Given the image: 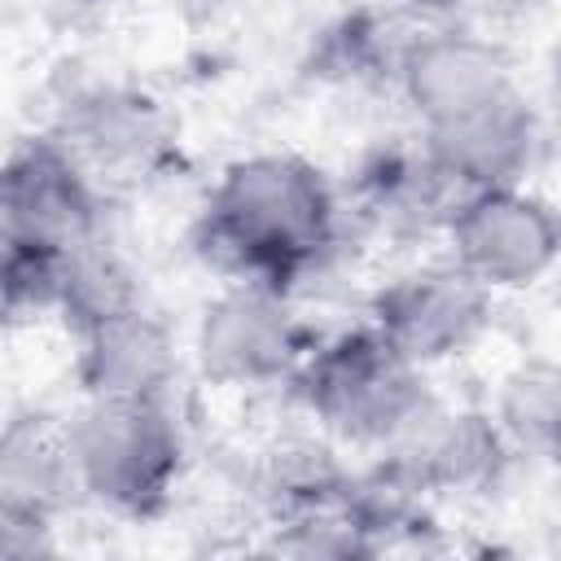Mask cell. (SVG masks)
I'll list each match as a JSON object with an SVG mask.
<instances>
[{
    "label": "cell",
    "mask_w": 561,
    "mask_h": 561,
    "mask_svg": "<svg viewBox=\"0 0 561 561\" xmlns=\"http://www.w3.org/2000/svg\"><path fill=\"white\" fill-rule=\"evenodd\" d=\"M342 184L294 149H254L215 171L188 245L219 280H267L298 294L342 245Z\"/></svg>",
    "instance_id": "1"
},
{
    "label": "cell",
    "mask_w": 561,
    "mask_h": 561,
    "mask_svg": "<svg viewBox=\"0 0 561 561\" xmlns=\"http://www.w3.org/2000/svg\"><path fill=\"white\" fill-rule=\"evenodd\" d=\"M289 394L311 430L364 456L399 443L443 399L430 373L399 355L364 316L316 337Z\"/></svg>",
    "instance_id": "2"
},
{
    "label": "cell",
    "mask_w": 561,
    "mask_h": 561,
    "mask_svg": "<svg viewBox=\"0 0 561 561\" xmlns=\"http://www.w3.org/2000/svg\"><path fill=\"white\" fill-rule=\"evenodd\" d=\"M70 451L83 504L123 522H158L188 473L175 399H79Z\"/></svg>",
    "instance_id": "3"
},
{
    "label": "cell",
    "mask_w": 561,
    "mask_h": 561,
    "mask_svg": "<svg viewBox=\"0 0 561 561\" xmlns=\"http://www.w3.org/2000/svg\"><path fill=\"white\" fill-rule=\"evenodd\" d=\"M316 337L298 294L267 280H219L193 316L188 373L219 394L289 390Z\"/></svg>",
    "instance_id": "4"
},
{
    "label": "cell",
    "mask_w": 561,
    "mask_h": 561,
    "mask_svg": "<svg viewBox=\"0 0 561 561\" xmlns=\"http://www.w3.org/2000/svg\"><path fill=\"white\" fill-rule=\"evenodd\" d=\"M495 298L447 254L394 267L364 298V320L416 368L434 373L482 346L495 324Z\"/></svg>",
    "instance_id": "5"
},
{
    "label": "cell",
    "mask_w": 561,
    "mask_h": 561,
    "mask_svg": "<svg viewBox=\"0 0 561 561\" xmlns=\"http://www.w3.org/2000/svg\"><path fill=\"white\" fill-rule=\"evenodd\" d=\"M438 241L491 294H522L561 267V206L530 184L469 188L456 197Z\"/></svg>",
    "instance_id": "6"
},
{
    "label": "cell",
    "mask_w": 561,
    "mask_h": 561,
    "mask_svg": "<svg viewBox=\"0 0 561 561\" xmlns=\"http://www.w3.org/2000/svg\"><path fill=\"white\" fill-rule=\"evenodd\" d=\"M110 188L158 180L180 153V123L149 88L131 79H83L57 96L44 123Z\"/></svg>",
    "instance_id": "7"
},
{
    "label": "cell",
    "mask_w": 561,
    "mask_h": 561,
    "mask_svg": "<svg viewBox=\"0 0 561 561\" xmlns=\"http://www.w3.org/2000/svg\"><path fill=\"white\" fill-rule=\"evenodd\" d=\"M105 184L48 127L13 136L0 171V241L70 254L110 232Z\"/></svg>",
    "instance_id": "8"
},
{
    "label": "cell",
    "mask_w": 561,
    "mask_h": 561,
    "mask_svg": "<svg viewBox=\"0 0 561 561\" xmlns=\"http://www.w3.org/2000/svg\"><path fill=\"white\" fill-rule=\"evenodd\" d=\"M342 202L346 219L390 237V241H416L438 237L460 188L430 149L421 127L386 131L359 145V153L342 171Z\"/></svg>",
    "instance_id": "9"
},
{
    "label": "cell",
    "mask_w": 561,
    "mask_h": 561,
    "mask_svg": "<svg viewBox=\"0 0 561 561\" xmlns=\"http://www.w3.org/2000/svg\"><path fill=\"white\" fill-rule=\"evenodd\" d=\"M517 88V66L495 31L460 22H421L403 44L394 96L412 127L434 131Z\"/></svg>",
    "instance_id": "10"
},
{
    "label": "cell",
    "mask_w": 561,
    "mask_h": 561,
    "mask_svg": "<svg viewBox=\"0 0 561 561\" xmlns=\"http://www.w3.org/2000/svg\"><path fill=\"white\" fill-rule=\"evenodd\" d=\"M517 451L508 447L491 408H451L438 399L399 443L373 456V473L408 495L443 500V495H478L491 491Z\"/></svg>",
    "instance_id": "11"
},
{
    "label": "cell",
    "mask_w": 561,
    "mask_h": 561,
    "mask_svg": "<svg viewBox=\"0 0 561 561\" xmlns=\"http://www.w3.org/2000/svg\"><path fill=\"white\" fill-rule=\"evenodd\" d=\"M188 342L149 307H123L70 333V381L79 399H175Z\"/></svg>",
    "instance_id": "12"
},
{
    "label": "cell",
    "mask_w": 561,
    "mask_h": 561,
    "mask_svg": "<svg viewBox=\"0 0 561 561\" xmlns=\"http://www.w3.org/2000/svg\"><path fill=\"white\" fill-rule=\"evenodd\" d=\"M425 140L460 193L491 184H526L543 149V118L517 83L504 96L425 131Z\"/></svg>",
    "instance_id": "13"
},
{
    "label": "cell",
    "mask_w": 561,
    "mask_h": 561,
    "mask_svg": "<svg viewBox=\"0 0 561 561\" xmlns=\"http://www.w3.org/2000/svg\"><path fill=\"white\" fill-rule=\"evenodd\" d=\"M416 26L421 18L408 13L399 0L346 4L311 31L302 70L311 83H324L337 92H368V88L394 92V70Z\"/></svg>",
    "instance_id": "14"
},
{
    "label": "cell",
    "mask_w": 561,
    "mask_h": 561,
    "mask_svg": "<svg viewBox=\"0 0 561 561\" xmlns=\"http://www.w3.org/2000/svg\"><path fill=\"white\" fill-rule=\"evenodd\" d=\"M0 504L61 517L70 504H83L75 451H70V412L26 403L4 416L0 430Z\"/></svg>",
    "instance_id": "15"
},
{
    "label": "cell",
    "mask_w": 561,
    "mask_h": 561,
    "mask_svg": "<svg viewBox=\"0 0 561 561\" xmlns=\"http://www.w3.org/2000/svg\"><path fill=\"white\" fill-rule=\"evenodd\" d=\"M486 408L522 460L543 465L561 478V359L557 355L535 351L513 359L495 377Z\"/></svg>",
    "instance_id": "16"
},
{
    "label": "cell",
    "mask_w": 561,
    "mask_h": 561,
    "mask_svg": "<svg viewBox=\"0 0 561 561\" xmlns=\"http://www.w3.org/2000/svg\"><path fill=\"white\" fill-rule=\"evenodd\" d=\"M136 302H145L140 276L110 232L66 254L61 298H57V324L66 333H79V329H88L123 307H136Z\"/></svg>",
    "instance_id": "17"
},
{
    "label": "cell",
    "mask_w": 561,
    "mask_h": 561,
    "mask_svg": "<svg viewBox=\"0 0 561 561\" xmlns=\"http://www.w3.org/2000/svg\"><path fill=\"white\" fill-rule=\"evenodd\" d=\"M61 267H66V254L22 245V241H0V302L13 329L35 320H57Z\"/></svg>",
    "instance_id": "18"
},
{
    "label": "cell",
    "mask_w": 561,
    "mask_h": 561,
    "mask_svg": "<svg viewBox=\"0 0 561 561\" xmlns=\"http://www.w3.org/2000/svg\"><path fill=\"white\" fill-rule=\"evenodd\" d=\"M57 522L61 517L0 504V557L4 561H35V557L57 552Z\"/></svg>",
    "instance_id": "19"
},
{
    "label": "cell",
    "mask_w": 561,
    "mask_h": 561,
    "mask_svg": "<svg viewBox=\"0 0 561 561\" xmlns=\"http://www.w3.org/2000/svg\"><path fill=\"white\" fill-rule=\"evenodd\" d=\"M399 4L421 22H460V26L495 31L504 18H513L530 0H399Z\"/></svg>",
    "instance_id": "20"
},
{
    "label": "cell",
    "mask_w": 561,
    "mask_h": 561,
    "mask_svg": "<svg viewBox=\"0 0 561 561\" xmlns=\"http://www.w3.org/2000/svg\"><path fill=\"white\" fill-rule=\"evenodd\" d=\"M552 88H557V96H561V44L552 48Z\"/></svg>",
    "instance_id": "21"
}]
</instances>
